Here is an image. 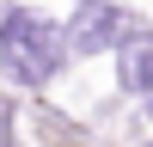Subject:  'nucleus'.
Segmentation results:
<instances>
[{
  "label": "nucleus",
  "mask_w": 153,
  "mask_h": 147,
  "mask_svg": "<svg viewBox=\"0 0 153 147\" xmlns=\"http://www.w3.org/2000/svg\"><path fill=\"white\" fill-rule=\"evenodd\" d=\"M123 92L153 98V37L141 31H129V43H123Z\"/></svg>",
  "instance_id": "obj_3"
},
{
  "label": "nucleus",
  "mask_w": 153,
  "mask_h": 147,
  "mask_svg": "<svg viewBox=\"0 0 153 147\" xmlns=\"http://www.w3.org/2000/svg\"><path fill=\"white\" fill-rule=\"evenodd\" d=\"M147 147H153V141H147Z\"/></svg>",
  "instance_id": "obj_5"
},
{
  "label": "nucleus",
  "mask_w": 153,
  "mask_h": 147,
  "mask_svg": "<svg viewBox=\"0 0 153 147\" xmlns=\"http://www.w3.org/2000/svg\"><path fill=\"white\" fill-rule=\"evenodd\" d=\"M135 31V19L123 6H80L68 19V49L74 55H98V49H123Z\"/></svg>",
  "instance_id": "obj_2"
},
{
  "label": "nucleus",
  "mask_w": 153,
  "mask_h": 147,
  "mask_svg": "<svg viewBox=\"0 0 153 147\" xmlns=\"http://www.w3.org/2000/svg\"><path fill=\"white\" fill-rule=\"evenodd\" d=\"M147 110H153V98H147Z\"/></svg>",
  "instance_id": "obj_4"
},
{
  "label": "nucleus",
  "mask_w": 153,
  "mask_h": 147,
  "mask_svg": "<svg viewBox=\"0 0 153 147\" xmlns=\"http://www.w3.org/2000/svg\"><path fill=\"white\" fill-rule=\"evenodd\" d=\"M0 68H6L19 86L55 80V68H61V37H55V24L37 19V12H6V19H0Z\"/></svg>",
  "instance_id": "obj_1"
}]
</instances>
